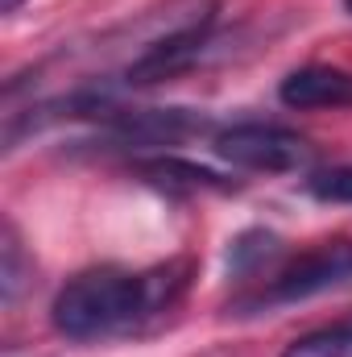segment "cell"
Returning a JSON list of instances; mask_svg holds the SVG:
<instances>
[{
    "instance_id": "6da1fadb",
    "label": "cell",
    "mask_w": 352,
    "mask_h": 357,
    "mask_svg": "<svg viewBox=\"0 0 352 357\" xmlns=\"http://www.w3.org/2000/svg\"><path fill=\"white\" fill-rule=\"evenodd\" d=\"M195 266L186 258L162 262L154 270L129 274V270H88L75 274L50 307L54 328L67 341H112L141 333L150 320L166 316L186 295Z\"/></svg>"
},
{
    "instance_id": "7a4b0ae2",
    "label": "cell",
    "mask_w": 352,
    "mask_h": 357,
    "mask_svg": "<svg viewBox=\"0 0 352 357\" xmlns=\"http://www.w3.org/2000/svg\"><path fill=\"white\" fill-rule=\"evenodd\" d=\"M352 282V237L319 241L315 250H303L286 266L269 274V287L257 295V303H303L315 295H328L336 287Z\"/></svg>"
},
{
    "instance_id": "3957f363",
    "label": "cell",
    "mask_w": 352,
    "mask_h": 357,
    "mask_svg": "<svg viewBox=\"0 0 352 357\" xmlns=\"http://www.w3.org/2000/svg\"><path fill=\"white\" fill-rule=\"evenodd\" d=\"M216 154L241 171H265V175H282V171H298L311 162V146L307 137L282 129V125H232L224 133H216Z\"/></svg>"
},
{
    "instance_id": "277c9868",
    "label": "cell",
    "mask_w": 352,
    "mask_h": 357,
    "mask_svg": "<svg viewBox=\"0 0 352 357\" xmlns=\"http://www.w3.org/2000/svg\"><path fill=\"white\" fill-rule=\"evenodd\" d=\"M216 21H203V25H186V29H175L166 38H158L145 54H137L129 67H125V79L129 84H162V79H175L178 71L195 67L199 54L207 50V33H211Z\"/></svg>"
},
{
    "instance_id": "5b68a950",
    "label": "cell",
    "mask_w": 352,
    "mask_h": 357,
    "mask_svg": "<svg viewBox=\"0 0 352 357\" xmlns=\"http://www.w3.org/2000/svg\"><path fill=\"white\" fill-rule=\"evenodd\" d=\"M278 100L286 108H352V71L344 67H298L282 79Z\"/></svg>"
},
{
    "instance_id": "8992f818",
    "label": "cell",
    "mask_w": 352,
    "mask_h": 357,
    "mask_svg": "<svg viewBox=\"0 0 352 357\" xmlns=\"http://www.w3.org/2000/svg\"><path fill=\"white\" fill-rule=\"evenodd\" d=\"M137 175L145 178L150 187L158 191H175V195H191V191H228L232 183L207 167H195V162H182L170 154H158V158H141L137 162Z\"/></svg>"
},
{
    "instance_id": "52a82bcc",
    "label": "cell",
    "mask_w": 352,
    "mask_h": 357,
    "mask_svg": "<svg viewBox=\"0 0 352 357\" xmlns=\"http://www.w3.org/2000/svg\"><path fill=\"white\" fill-rule=\"evenodd\" d=\"M278 258H282V241H278L273 233L253 229V233H241V237L232 241L228 270H232L237 278H245V274H262V270H269Z\"/></svg>"
},
{
    "instance_id": "ba28073f",
    "label": "cell",
    "mask_w": 352,
    "mask_h": 357,
    "mask_svg": "<svg viewBox=\"0 0 352 357\" xmlns=\"http://www.w3.org/2000/svg\"><path fill=\"white\" fill-rule=\"evenodd\" d=\"M282 357H352V324H332L315 328L298 341H290Z\"/></svg>"
},
{
    "instance_id": "9c48e42d",
    "label": "cell",
    "mask_w": 352,
    "mask_h": 357,
    "mask_svg": "<svg viewBox=\"0 0 352 357\" xmlns=\"http://www.w3.org/2000/svg\"><path fill=\"white\" fill-rule=\"evenodd\" d=\"M25 274V262H21V241H17V229L4 225V245H0V295L4 303H13L21 295V278Z\"/></svg>"
},
{
    "instance_id": "30bf717a",
    "label": "cell",
    "mask_w": 352,
    "mask_h": 357,
    "mask_svg": "<svg viewBox=\"0 0 352 357\" xmlns=\"http://www.w3.org/2000/svg\"><path fill=\"white\" fill-rule=\"evenodd\" d=\"M307 191L319 204H352V167H332V171H315L307 178Z\"/></svg>"
},
{
    "instance_id": "8fae6325",
    "label": "cell",
    "mask_w": 352,
    "mask_h": 357,
    "mask_svg": "<svg viewBox=\"0 0 352 357\" xmlns=\"http://www.w3.org/2000/svg\"><path fill=\"white\" fill-rule=\"evenodd\" d=\"M21 4H25V0H0V13H17Z\"/></svg>"
},
{
    "instance_id": "7c38bea8",
    "label": "cell",
    "mask_w": 352,
    "mask_h": 357,
    "mask_svg": "<svg viewBox=\"0 0 352 357\" xmlns=\"http://www.w3.org/2000/svg\"><path fill=\"white\" fill-rule=\"evenodd\" d=\"M344 8H349V13H352V0H344Z\"/></svg>"
}]
</instances>
